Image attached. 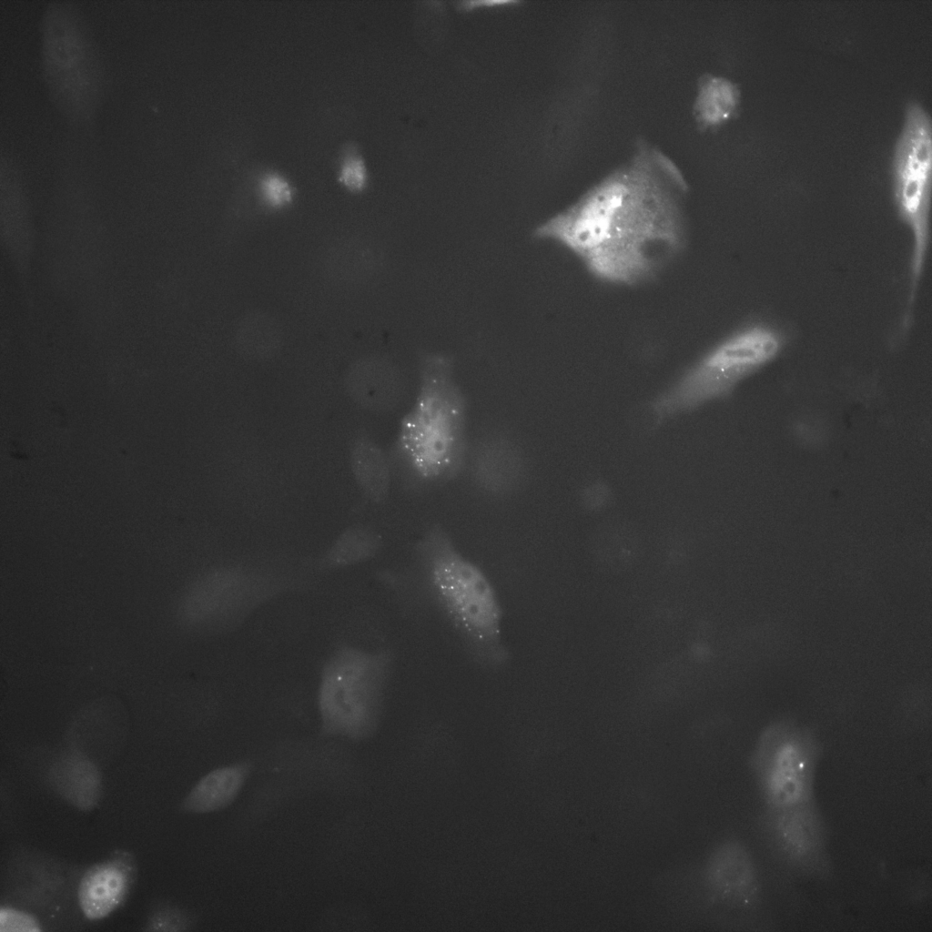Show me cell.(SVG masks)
Returning a JSON list of instances; mask_svg holds the SVG:
<instances>
[{
	"label": "cell",
	"instance_id": "cell-5",
	"mask_svg": "<svg viewBox=\"0 0 932 932\" xmlns=\"http://www.w3.org/2000/svg\"><path fill=\"white\" fill-rule=\"evenodd\" d=\"M394 656L342 643L325 659L316 693L319 734L359 742L377 730L385 705Z\"/></svg>",
	"mask_w": 932,
	"mask_h": 932
},
{
	"label": "cell",
	"instance_id": "cell-4",
	"mask_svg": "<svg viewBox=\"0 0 932 932\" xmlns=\"http://www.w3.org/2000/svg\"><path fill=\"white\" fill-rule=\"evenodd\" d=\"M39 65L47 96L70 127L96 121L107 88L100 45L82 8L69 0L48 2L39 21Z\"/></svg>",
	"mask_w": 932,
	"mask_h": 932
},
{
	"label": "cell",
	"instance_id": "cell-11",
	"mask_svg": "<svg viewBox=\"0 0 932 932\" xmlns=\"http://www.w3.org/2000/svg\"><path fill=\"white\" fill-rule=\"evenodd\" d=\"M465 471L481 493L504 497L522 487L527 460L514 438L501 431H491L470 443Z\"/></svg>",
	"mask_w": 932,
	"mask_h": 932
},
{
	"label": "cell",
	"instance_id": "cell-8",
	"mask_svg": "<svg viewBox=\"0 0 932 932\" xmlns=\"http://www.w3.org/2000/svg\"><path fill=\"white\" fill-rule=\"evenodd\" d=\"M931 170V117L919 101L910 100L905 107L891 164L896 211L912 236L908 309L914 304L929 248Z\"/></svg>",
	"mask_w": 932,
	"mask_h": 932
},
{
	"label": "cell",
	"instance_id": "cell-22",
	"mask_svg": "<svg viewBox=\"0 0 932 932\" xmlns=\"http://www.w3.org/2000/svg\"><path fill=\"white\" fill-rule=\"evenodd\" d=\"M1 932H40L42 927L36 917L13 907L0 909Z\"/></svg>",
	"mask_w": 932,
	"mask_h": 932
},
{
	"label": "cell",
	"instance_id": "cell-14",
	"mask_svg": "<svg viewBox=\"0 0 932 932\" xmlns=\"http://www.w3.org/2000/svg\"><path fill=\"white\" fill-rule=\"evenodd\" d=\"M252 771L248 760L218 766L202 777L189 790L181 803V809L191 814L218 812L230 806L243 790Z\"/></svg>",
	"mask_w": 932,
	"mask_h": 932
},
{
	"label": "cell",
	"instance_id": "cell-23",
	"mask_svg": "<svg viewBox=\"0 0 932 932\" xmlns=\"http://www.w3.org/2000/svg\"><path fill=\"white\" fill-rule=\"evenodd\" d=\"M190 917L182 910L174 907L155 912L148 919L147 930L180 931L190 925Z\"/></svg>",
	"mask_w": 932,
	"mask_h": 932
},
{
	"label": "cell",
	"instance_id": "cell-18",
	"mask_svg": "<svg viewBox=\"0 0 932 932\" xmlns=\"http://www.w3.org/2000/svg\"><path fill=\"white\" fill-rule=\"evenodd\" d=\"M348 389L359 406L374 412L392 411L402 400L401 387L395 380L360 368L350 372Z\"/></svg>",
	"mask_w": 932,
	"mask_h": 932
},
{
	"label": "cell",
	"instance_id": "cell-21",
	"mask_svg": "<svg viewBox=\"0 0 932 932\" xmlns=\"http://www.w3.org/2000/svg\"><path fill=\"white\" fill-rule=\"evenodd\" d=\"M338 178L350 189H362L368 179L367 167L363 158L354 152L344 156L339 162Z\"/></svg>",
	"mask_w": 932,
	"mask_h": 932
},
{
	"label": "cell",
	"instance_id": "cell-9",
	"mask_svg": "<svg viewBox=\"0 0 932 932\" xmlns=\"http://www.w3.org/2000/svg\"><path fill=\"white\" fill-rule=\"evenodd\" d=\"M821 754V744L810 728L785 718L766 725L750 756L764 808H787L815 801Z\"/></svg>",
	"mask_w": 932,
	"mask_h": 932
},
{
	"label": "cell",
	"instance_id": "cell-19",
	"mask_svg": "<svg viewBox=\"0 0 932 932\" xmlns=\"http://www.w3.org/2000/svg\"><path fill=\"white\" fill-rule=\"evenodd\" d=\"M382 547V538L371 528L355 526L346 530L320 559L319 566L336 570L356 565L375 557Z\"/></svg>",
	"mask_w": 932,
	"mask_h": 932
},
{
	"label": "cell",
	"instance_id": "cell-10",
	"mask_svg": "<svg viewBox=\"0 0 932 932\" xmlns=\"http://www.w3.org/2000/svg\"><path fill=\"white\" fill-rule=\"evenodd\" d=\"M756 826L765 848L786 872L805 879L829 878L833 865L827 828L816 800L787 808H764Z\"/></svg>",
	"mask_w": 932,
	"mask_h": 932
},
{
	"label": "cell",
	"instance_id": "cell-12",
	"mask_svg": "<svg viewBox=\"0 0 932 932\" xmlns=\"http://www.w3.org/2000/svg\"><path fill=\"white\" fill-rule=\"evenodd\" d=\"M135 876V862L127 852H116L89 866L77 886V901L88 920L106 918L127 899Z\"/></svg>",
	"mask_w": 932,
	"mask_h": 932
},
{
	"label": "cell",
	"instance_id": "cell-1",
	"mask_svg": "<svg viewBox=\"0 0 932 932\" xmlns=\"http://www.w3.org/2000/svg\"><path fill=\"white\" fill-rule=\"evenodd\" d=\"M688 186L664 153L645 143L574 203L534 229L571 251L601 282L650 283L687 241L680 194Z\"/></svg>",
	"mask_w": 932,
	"mask_h": 932
},
{
	"label": "cell",
	"instance_id": "cell-3",
	"mask_svg": "<svg viewBox=\"0 0 932 932\" xmlns=\"http://www.w3.org/2000/svg\"><path fill=\"white\" fill-rule=\"evenodd\" d=\"M467 400L451 360L427 357L419 390L389 451L394 477L408 492L440 488L464 471L470 441Z\"/></svg>",
	"mask_w": 932,
	"mask_h": 932
},
{
	"label": "cell",
	"instance_id": "cell-20",
	"mask_svg": "<svg viewBox=\"0 0 932 932\" xmlns=\"http://www.w3.org/2000/svg\"><path fill=\"white\" fill-rule=\"evenodd\" d=\"M258 191L264 202L272 208L286 206L294 195V188L288 177L275 170H268L260 176Z\"/></svg>",
	"mask_w": 932,
	"mask_h": 932
},
{
	"label": "cell",
	"instance_id": "cell-6",
	"mask_svg": "<svg viewBox=\"0 0 932 932\" xmlns=\"http://www.w3.org/2000/svg\"><path fill=\"white\" fill-rule=\"evenodd\" d=\"M787 335L754 321L731 331L692 363L653 402L661 414L678 413L724 397L784 350Z\"/></svg>",
	"mask_w": 932,
	"mask_h": 932
},
{
	"label": "cell",
	"instance_id": "cell-13",
	"mask_svg": "<svg viewBox=\"0 0 932 932\" xmlns=\"http://www.w3.org/2000/svg\"><path fill=\"white\" fill-rule=\"evenodd\" d=\"M717 859L722 897L742 910H757L763 904V880L750 850L741 842L730 841L722 846Z\"/></svg>",
	"mask_w": 932,
	"mask_h": 932
},
{
	"label": "cell",
	"instance_id": "cell-2",
	"mask_svg": "<svg viewBox=\"0 0 932 932\" xmlns=\"http://www.w3.org/2000/svg\"><path fill=\"white\" fill-rule=\"evenodd\" d=\"M410 572L405 578L383 572L380 579L387 585L415 588L478 666L496 670L508 663L503 609L494 585L481 567L461 552L441 525H430L419 537Z\"/></svg>",
	"mask_w": 932,
	"mask_h": 932
},
{
	"label": "cell",
	"instance_id": "cell-7",
	"mask_svg": "<svg viewBox=\"0 0 932 932\" xmlns=\"http://www.w3.org/2000/svg\"><path fill=\"white\" fill-rule=\"evenodd\" d=\"M308 584L290 572L226 563L188 583L179 598L177 614L190 630L224 633L236 629L266 603Z\"/></svg>",
	"mask_w": 932,
	"mask_h": 932
},
{
	"label": "cell",
	"instance_id": "cell-17",
	"mask_svg": "<svg viewBox=\"0 0 932 932\" xmlns=\"http://www.w3.org/2000/svg\"><path fill=\"white\" fill-rule=\"evenodd\" d=\"M350 466L360 489L371 501H384L394 478L389 453L366 436L358 438L350 451Z\"/></svg>",
	"mask_w": 932,
	"mask_h": 932
},
{
	"label": "cell",
	"instance_id": "cell-16",
	"mask_svg": "<svg viewBox=\"0 0 932 932\" xmlns=\"http://www.w3.org/2000/svg\"><path fill=\"white\" fill-rule=\"evenodd\" d=\"M740 104L741 90L733 80L713 74L699 78L693 112L701 129H714L725 124L737 115Z\"/></svg>",
	"mask_w": 932,
	"mask_h": 932
},
{
	"label": "cell",
	"instance_id": "cell-15",
	"mask_svg": "<svg viewBox=\"0 0 932 932\" xmlns=\"http://www.w3.org/2000/svg\"><path fill=\"white\" fill-rule=\"evenodd\" d=\"M49 780L61 797L80 810L93 809L101 795L102 782L97 767L78 754L57 761Z\"/></svg>",
	"mask_w": 932,
	"mask_h": 932
}]
</instances>
